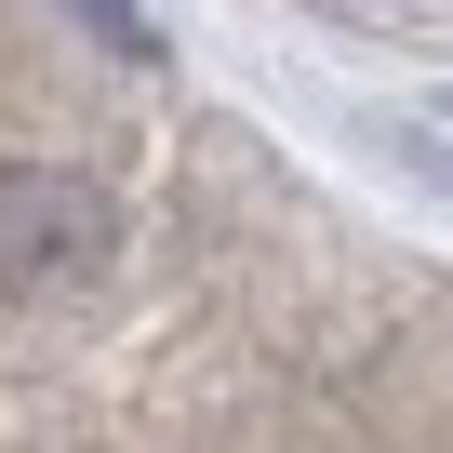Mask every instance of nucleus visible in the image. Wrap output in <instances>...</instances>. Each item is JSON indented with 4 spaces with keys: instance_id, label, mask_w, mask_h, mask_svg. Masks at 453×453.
Returning a JSON list of instances; mask_svg holds the SVG:
<instances>
[{
    "instance_id": "f257e3e1",
    "label": "nucleus",
    "mask_w": 453,
    "mask_h": 453,
    "mask_svg": "<svg viewBox=\"0 0 453 453\" xmlns=\"http://www.w3.org/2000/svg\"><path fill=\"white\" fill-rule=\"evenodd\" d=\"M107 254H120V200L94 173H67V160H14V173H0V294H14V307L94 280Z\"/></svg>"
},
{
    "instance_id": "f03ea898",
    "label": "nucleus",
    "mask_w": 453,
    "mask_h": 453,
    "mask_svg": "<svg viewBox=\"0 0 453 453\" xmlns=\"http://www.w3.org/2000/svg\"><path fill=\"white\" fill-rule=\"evenodd\" d=\"M67 14H81V27L107 41V54H134V67L160 54V14H147V0H67Z\"/></svg>"
}]
</instances>
